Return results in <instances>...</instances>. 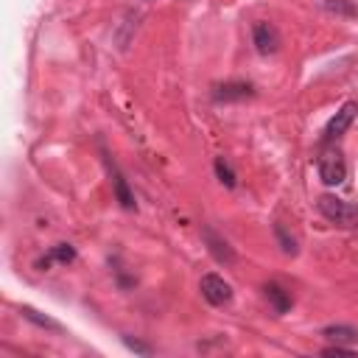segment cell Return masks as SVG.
I'll list each match as a JSON object with an SVG mask.
<instances>
[{
	"instance_id": "277c9868",
	"label": "cell",
	"mask_w": 358,
	"mask_h": 358,
	"mask_svg": "<svg viewBox=\"0 0 358 358\" xmlns=\"http://www.w3.org/2000/svg\"><path fill=\"white\" fill-rule=\"evenodd\" d=\"M199 291L201 297L208 299L210 305H216V308H221V305H230L232 302V286L221 277V275H201L199 280Z\"/></svg>"
},
{
	"instance_id": "30bf717a",
	"label": "cell",
	"mask_w": 358,
	"mask_h": 358,
	"mask_svg": "<svg viewBox=\"0 0 358 358\" xmlns=\"http://www.w3.org/2000/svg\"><path fill=\"white\" fill-rule=\"evenodd\" d=\"M54 261H57V263H73V261H76V249H73L70 243H57V246H50V252L45 255V258H42L37 266H39V269H48Z\"/></svg>"
},
{
	"instance_id": "5bb4252c",
	"label": "cell",
	"mask_w": 358,
	"mask_h": 358,
	"mask_svg": "<svg viewBox=\"0 0 358 358\" xmlns=\"http://www.w3.org/2000/svg\"><path fill=\"white\" fill-rule=\"evenodd\" d=\"M322 336H325L328 341H333V344H350V341L358 339V330L350 328V325H330V328L322 330Z\"/></svg>"
},
{
	"instance_id": "7a4b0ae2",
	"label": "cell",
	"mask_w": 358,
	"mask_h": 358,
	"mask_svg": "<svg viewBox=\"0 0 358 358\" xmlns=\"http://www.w3.org/2000/svg\"><path fill=\"white\" fill-rule=\"evenodd\" d=\"M317 171H319V179L325 185H330V188H336V185H341L347 179V160H344L339 146L328 143L322 148V155L317 160Z\"/></svg>"
},
{
	"instance_id": "5b68a950",
	"label": "cell",
	"mask_w": 358,
	"mask_h": 358,
	"mask_svg": "<svg viewBox=\"0 0 358 358\" xmlns=\"http://www.w3.org/2000/svg\"><path fill=\"white\" fill-rule=\"evenodd\" d=\"M355 115H358V104L355 101H347V104L328 121V126H325V135H322V143H336L350 126H352V121H355Z\"/></svg>"
},
{
	"instance_id": "ba28073f",
	"label": "cell",
	"mask_w": 358,
	"mask_h": 358,
	"mask_svg": "<svg viewBox=\"0 0 358 358\" xmlns=\"http://www.w3.org/2000/svg\"><path fill=\"white\" fill-rule=\"evenodd\" d=\"M107 168H110V177H112V188H115V199H118V204L123 210H135L137 208V201H135V193L129 190V185H126V179H123V174L118 171V166L107 157Z\"/></svg>"
},
{
	"instance_id": "2e32d148",
	"label": "cell",
	"mask_w": 358,
	"mask_h": 358,
	"mask_svg": "<svg viewBox=\"0 0 358 358\" xmlns=\"http://www.w3.org/2000/svg\"><path fill=\"white\" fill-rule=\"evenodd\" d=\"M123 344H126L129 350H135V352H143V355L151 352V347H148L146 341H137V339H132V336H123Z\"/></svg>"
},
{
	"instance_id": "9c48e42d",
	"label": "cell",
	"mask_w": 358,
	"mask_h": 358,
	"mask_svg": "<svg viewBox=\"0 0 358 358\" xmlns=\"http://www.w3.org/2000/svg\"><path fill=\"white\" fill-rule=\"evenodd\" d=\"M263 297L272 302L275 314H288V311H291V305H294L291 291H286L280 283H266V286H263Z\"/></svg>"
},
{
	"instance_id": "8992f818",
	"label": "cell",
	"mask_w": 358,
	"mask_h": 358,
	"mask_svg": "<svg viewBox=\"0 0 358 358\" xmlns=\"http://www.w3.org/2000/svg\"><path fill=\"white\" fill-rule=\"evenodd\" d=\"M201 238H204V243H208V252L213 255V258L221 263V266H232L235 263V249L230 246V241L227 238H221L213 227H201Z\"/></svg>"
},
{
	"instance_id": "52a82bcc",
	"label": "cell",
	"mask_w": 358,
	"mask_h": 358,
	"mask_svg": "<svg viewBox=\"0 0 358 358\" xmlns=\"http://www.w3.org/2000/svg\"><path fill=\"white\" fill-rule=\"evenodd\" d=\"M252 95H255V87L249 81H227V84H219L213 90L216 104H232V101H246Z\"/></svg>"
},
{
	"instance_id": "8fae6325",
	"label": "cell",
	"mask_w": 358,
	"mask_h": 358,
	"mask_svg": "<svg viewBox=\"0 0 358 358\" xmlns=\"http://www.w3.org/2000/svg\"><path fill=\"white\" fill-rule=\"evenodd\" d=\"M17 311L23 314V319H28L31 325H37V328H42V330H54V333H62V325H59L57 319H50V317H45L42 311L31 308V305H20V308H17Z\"/></svg>"
},
{
	"instance_id": "3957f363",
	"label": "cell",
	"mask_w": 358,
	"mask_h": 358,
	"mask_svg": "<svg viewBox=\"0 0 358 358\" xmlns=\"http://www.w3.org/2000/svg\"><path fill=\"white\" fill-rule=\"evenodd\" d=\"M252 42H255V48H258L261 57H275L277 50H280V45H283V37H280V31H277L275 23L258 20V23L252 26Z\"/></svg>"
},
{
	"instance_id": "4fadbf2b",
	"label": "cell",
	"mask_w": 358,
	"mask_h": 358,
	"mask_svg": "<svg viewBox=\"0 0 358 358\" xmlns=\"http://www.w3.org/2000/svg\"><path fill=\"white\" fill-rule=\"evenodd\" d=\"M319 6L336 17H347V20H355L358 17V6L355 0H319Z\"/></svg>"
},
{
	"instance_id": "7c38bea8",
	"label": "cell",
	"mask_w": 358,
	"mask_h": 358,
	"mask_svg": "<svg viewBox=\"0 0 358 358\" xmlns=\"http://www.w3.org/2000/svg\"><path fill=\"white\" fill-rule=\"evenodd\" d=\"M275 238H277L280 249L288 255V258H297V255H299V241H297V235L283 221H275Z\"/></svg>"
},
{
	"instance_id": "9a60e30c",
	"label": "cell",
	"mask_w": 358,
	"mask_h": 358,
	"mask_svg": "<svg viewBox=\"0 0 358 358\" xmlns=\"http://www.w3.org/2000/svg\"><path fill=\"white\" fill-rule=\"evenodd\" d=\"M213 168H216V177H219V182L224 185V188H235L238 185V177H235V171H232V166L224 160V157H216V163H213Z\"/></svg>"
},
{
	"instance_id": "6da1fadb",
	"label": "cell",
	"mask_w": 358,
	"mask_h": 358,
	"mask_svg": "<svg viewBox=\"0 0 358 358\" xmlns=\"http://www.w3.org/2000/svg\"><path fill=\"white\" fill-rule=\"evenodd\" d=\"M317 208L336 227H344V230L358 227V208H355V204H350V201H344V199H339V196H333V193L319 196Z\"/></svg>"
},
{
	"instance_id": "e0dca14e",
	"label": "cell",
	"mask_w": 358,
	"mask_h": 358,
	"mask_svg": "<svg viewBox=\"0 0 358 358\" xmlns=\"http://www.w3.org/2000/svg\"><path fill=\"white\" fill-rule=\"evenodd\" d=\"M322 355H355V352L350 347H344V344H330V347L322 350Z\"/></svg>"
}]
</instances>
